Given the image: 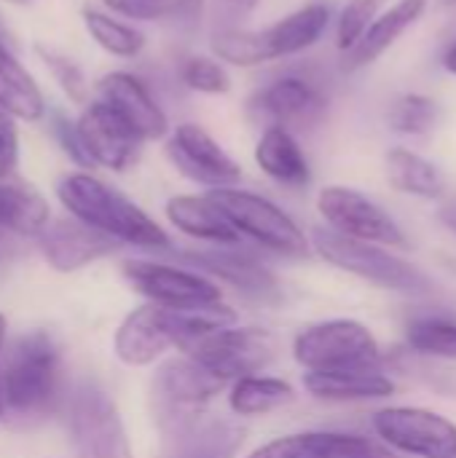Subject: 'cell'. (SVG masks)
Segmentation results:
<instances>
[{
    "instance_id": "obj_1",
    "label": "cell",
    "mask_w": 456,
    "mask_h": 458,
    "mask_svg": "<svg viewBox=\"0 0 456 458\" xmlns=\"http://www.w3.org/2000/svg\"><path fill=\"white\" fill-rule=\"evenodd\" d=\"M56 196L70 217L102 231L118 244L153 252L172 247L167 231L142 207L89 172H70L59 177Z\"/></svg>"
},
{
    "instance_id": "obj_2",
    "label": "cell",
    "mask_w": 456,
    "mask_h": 458,
    "mask_svg": "<svg viewBox=\"0 0 456 458\" xmlns=\"http://www.w3.org/2000/svg\"><path fill=\"white\" fill-rule=\"evenodd\" d=\"M333 13L328 3H306L263 30H215L210 48L220 62L237 67H258L312 48L328 30Z\"/></svg>"
},
{
    "instance_id": "obj_3",
    "label": "cell",
    "mask_w": 456,
    "mask_h": 458,
    "mask_svg": "<svg viewBox=\"0 0 456 458\" xmlns=\"http://www.w3.org/2000/svg\"><path fill=\"white\" fill-rule=\"evenodd\" d=\"M62 354L46 330L19 335L3 354V408L11 419L46 416L59 394Z\"/></svg>"
},
{
    "instance_id": "obj_4",
    "label": "cell",
    "mask_w": 456,
    "mask_h": 458,
    "mask_svg": "<svg viewBox=\"0 0 456 458\" xmlns=\"http://www.w3.org/2000/svg\"><path fill=\"white\" fill-rule=\"evenodd\" d=\"M312 250L339 271H347L363 282H371L382 290L406 293V295H427L433 290L430 276L409 263L406 258L395 255L390 247L357 242L320 225L312 231Z\"/></svg>"
},
{
    "instance_id": "obj_5",
    "label": "cell",
    "mask_w": 456,
    "mask_h": 458,
    "mask_svg": "<svg viewBox=\"0 0 456 458\" xmlns=\"http://www.w3.org/2000/svg\"><path fill=\"white\" fill-rule=\"evenodd\" d=\"M207 196L220 207V212L228 217V223L239 231L242 239H250L253 244H258L269 252L285 255V258L309 255L312 239L271 199H266L255 191H245L239 185L207 191Z\"/></svg>"
},
{
    "instance_id": "obj_6",
    "label": "cell",
    "mask_w": 456,
    "mask_h": 458,
    "mask_svg": "<svg viewBox=\"0 0 456 458\" xmlns=\"http://www.w3.org/2000/svg\"><path fill=\"white\" fill-rule=\"evenodd\" d=\"M293 360L306 373L382 368V346L371 327L357 319H325L293 338Z\"/></svg>"
},
{
    "instance_id": "obj_7",
    "label": "cell",
    "mask_w": 456,
    "mask_h": 458,
    "mask_svg": "<svg viewBox=\"0 0 456 458\" xmlns=\"http://www.w3.org/2000/svg\"><path fill=\"white\" fill-rule=\"evenodd\" d=\"M226 386L220 376L185 354L167 360L151 378V419L156 429L167 432L207 413L210 403Z\"/></svg>"
},
{
    "instance_id": "obj_8",
    "label": "cell",
    "mask_w": 456,
    "mask_h": 458,
    "mask_svg": "<svg viewBox=\"0 0 456 458\" xmlns=\"http://www.w3.org/2000/svg\"><path fill=\"white\" fill-rule=\"evenodd\" d=\"M73 458H134L113 397L97 384H81L67 405Z\"/></svg>"
},
{
    "instance_id": "obj_9",
    "label": "cell",
    "mask_w": 456,
    "mask_h": 458,
    "mask_svg": "<svg viewBox=\"0 0 456 458\" xmlns=\"http://www.w3.org/2000/svg\"><path fill=\"white\" fill-rule=\"evenodd\" d=\"M371 429L398 456L456 458V424L430 408L392 405L371 416Z\"/></svg>"
},
{
    "instance_id": "obj_10",
    "label": "cell",
    "mask_w": 456,
    "mask_h": 458,
    "mask_svg": "<svg viewBox=\"0 0 456 458\" xmlns=\"http://www.w3.org/2000/svg\"><path fill=\"white\" fill-rule=\"evenodd\" d=\"M317 212L325 220V225L341 236L382 244L390 250L409 247V236L398 225V220L357 188L325 185L317 193Z\"/></svg>"
},
{
    "instance_id": "obj_11",
    "label": "cell",
    "mask_w": 456,
    "mask_h": 458,
    "mask_svg": "<svg viewBox=\"0 0 456 458\" xmlns=\"http://www.w3.org/2000/svg\"><path fill=\"white\" fill-rule=\"evenodd\" d=\"M277 352H280L277 338L269 330L231 325L191 344L180 354L196 360L199 365H204L231 386L237 378L258 376L261 370H266L277 360Z\"/></svg>"
},
{
    "instance_id": "obj_12",
    "label": "cell",
    "mask_w": 456,
    "mask_h": 458,
    "mask_svg": "<svg viewBox=\"0 0 456 458\" xmlns=\"http://www.w3.org/2000/svg\"><path fill=\"white\" fill-rule=\"evenodd\" d=\"M325 94L298 75H280L266 86L255 89L245 105V115L261 131L269 126H282L288 131H306L325 118Z\"/></svg>"
},
{
    "instance_id": "obj_13",
    "label": "cell",
    "mask_w": 456,
    "mask_h": 458,
    "mask_svg": "<svg viewBox=\"0 0 456 458\" xmlns=\"http://www.w3.org/2000/svg\"><path fill=\"white\" fill-rule=\"evenodd\" d=\"M124 279L134 293L148 298V303L164 309H202L220 303V287L202 271L167 266L156 260H124Z\"/></svg>"
},
{
    "instance_id": "obj_14",
    "label": "cell",
    "mask_w": 456,
    "mask_h": 458,
    "mask_svg": "<svg viewBox=\"0 0 456 458\" xmlns=\"http://www.w3.org/2000/svg\"><path fill=\"white\" fill-rule=\"evenodd\" d=\"M169 164L191 182L218 191L234 188L242 180V166L223 150V145L199 123H180L164 142Z\"/></svg>"
},
{
    "instance_id": "obj_15",
    "label": "cell",
    "mask_w": 456,
    "mask_h": 458,
    "mask_svg": "<svg viewBox=\"0 0 456 458\" xmlns=\"http://www.w3.org/2000/svg\"><path fill=\"white\" fill-rule=\"evenodd\" d=\"M78 134L91 166L110 172L132 169L142 150V140L134 134V129L102 99L83 105L78 115Z\"/></svg>"
},
{
    "instance_id": "obj_16",
    "label": "cell",
    "mask_w": 456,
    "mask_h": 458,
    "mask_svg": "<svg viewBox=\"0 0 456 458\" xmlns=\"http://www.w3.org/2000/svg\"><path fill=\"white\" fill-rule=\"evenodd\" d=\"M161 448L156 458H237L245 448L247 429L237 419L212 416L210 411L159 432Z\"/></svg>"
},
{
    "instance_id": "obj_17",
    "label": "cell",
    "mask_w": 456,
    "mask_h": 458,
    "mask_svg": "<svg viewBox=\"0 0 456 458\" xmlns=\"http://www.w3.org/2000/svg\"><path fill=\"white\" fill-rule=\"evenodd\" d=\"M180 258L194 268L207 276H215L239 293L258 298V301H274L280 298V279L277 274L258 260L255 255L237 247H210V250H191L180 252Z\"/></svg>"
},
{
    "instance_id": "obj_18",
    "label": "cell",
    "mask_w": 456,
    "mask_h": 458,
    "mask_svg": "<svg viewBox=\"0 0 456 458\" xmlns=\"http://www.w3.org/2000/svg\"><path fill=\"white\" fill-rule=\"evenodd\" d=\"M118 242L105 236L102 231L75 220V217H65V220H51L43 233L38 236V250L43 255V260L48 263V268H54L56 274H73L81 271L102 258H108L110 252H116Z\"/></svg>"
},
{
    "instance_id": "obj_19",
    "label": "cell",
    "mask_w": 456,
    "mask_h": 458,
    "mask_svg": "<svg viewBox=\"0 0 456 458\" xmlns=\"http://www.w3.org/2000/svg\"><path fill=\"white\" fill-rule=\"evenodd\" d=\"M245 458H400L384 443L355 432H293L274 437Z\"/></svg>"
},
{
    "instance_id": "obj_20",
    "label": "cell",
    "mask_w": 456,
    "mask_h": 458,
    "mask_svg": "<svg viewBox=\"0 0 456 458\" xmlns=\"http://www.w3.org/2000/svg\"><path fill=\"white\" fill-rule=\"evenodd\" d=\"M97 99L110 105L142 142L164 140L169 137V118L151 94V89L132 72L113 70L99 78L97 83Z\"/></svg>"
},
{
    "instance_id": "obj_21",
    "label": "cell",
    "mask_w": 456,
    "mask_h": 458,
    "mask_svg": "<svg viewBox=\"0 0 456 458\" xmlns=\"http://www.w3.org/2000/svg\"><path fill=\"white\" fill-rule=\"evenodd\" d=\"M175 349L169 311L156 303H145L129 311L113 335V354L126 368H148Z\"/></svg>"
},
{
    "instance_id": "obj_22",
    "label": "cell",
    "mask_w": 456,
    "mask_h": 458,
    "mask_svg": "<svg viewBox=\"0 0 456 458\" xmlns=\"http://www.w3.org/2000/svg\"><path fill=\"white\" fill-rule=\"evenodd\" d=\"M304 389L325 403H376L395 394V381L382 368L304 373Z\"/></svg>"
},
{
    "instance_id": "obj_23",
    "label": "cell",
    "mask_w": 456,
    "mask_h": 458,
    "mask_svg": "<svg viewBox=\"0 0 456 458\" xmlns=\"http://www.w3.org/2000/svg\"><path fill=\"white\" fill-rule=\"evenodd\" d=\"M167 220L185 233L188 239L212 244V247H237L242 244L239 231L228 223V217L220 212V207L204 193V196H172L164 207Z\"/></svg>"
},
{
    "instance_id": "obj_24",
    "label": "cell",
    "mask_w": 456,
    "mask_h": 458,
    "mask_svg": "<svg viewBox=\"0 0 456 458\" xmlns=\"http://www.w3.org/2000/svg\"><path fill=\"white\" fill-rule=\"evenodd\" d=\"M427 3L430 0H398L384 13H379L374 24L368 27V32L360 38V43L344 54V64H341L344 72H357L374 64L379 56H384L398 43V38L422 19V13L427 11Z\"/></svg>"
},
{
    "instance_id": "obj_25",
    "label": "cell",
    "mask_w": 456,
    "mask_h": 458,
    "mask_svg": "<svg viewBox=\"0 0 456 458\" xmlns=\"http://www.w3.org/2000/svg\"><path fill=\"white\" fill-rule=\"evenodd\" d=\"M258 169L282 188H306L312 182V164L298 137L282 126H269L255 142Z\"/></svg>"
},
{
    "instance_id": "obj_26",
    "label": "cell",
    "mask_w": 456,
    "mask_h": 458,
    "mask_svg": "<svg viewBox=\"0 0 456 458\" xmlns=\"http://www.w3.org/2000/svg\"><path fill=\"white\" fill-rule=\"evenodd\" d=\"M384 169H387V182L398 193L425 201H438L446 196V174L441 172L438 164L419 156L417 150L392 148L384 156Z\"/></svg>"
},
{
    "instance_id": "obj_27",
    "label": "cell",
    "mask_w": 456,
    "mask_h": 458,
    "mask_svg": "<svg viewBox=\"0 0 456 458\" xmlns=\"http://www.w3.org/2000/svg\"><path fill=\"white\" fill-rule=\"evenodd\" d=\"M0 107H5L13 118L22 121H40L46 113L43 91L38 89L30 70L8 48L3 27H0Z\"/></svg>"
},
{
    "instance_id": "obj_28",
    "label": "cell",
    "mask_w": 456,
    "mask_h": 458,
    "mask_svg": "<svg viewBox=\"0 0 456 458\" xmlns=\"http://www.w3.org/2000/svg\"><path fill=\"white\" fill-rule=\"evenodd\" d=\"M51 223L48 201L19 182L0 180V231L16 236H40Z\"/></svg>"
},
{
    "instance_id": "obj_29",
    "label": "cell",
    "mask_w": 456,
    "mask_h": 458,
    "mask_svg": "<svg viewBox=\"0 0 456 458\" xmlns=\"http://www.w3.org/2000/svg\"><path fill=\"white\" fill-rule=\"evenodd\" d=\"M296 400L293 384L274 376H245L228 386V408L237 419L266 416Z\"/></svg>"
},
{
    "instance_id": "obj_30",
    "label": "cell",
    "mask_w": 456,
    "mask_h": 458,
    "mask_svg": "<svg viewBox=\"0 0 456 458\" xmlns=\"http://www.w3.org/2000/svg\"><path fill=\"white\" fill-rule=\"evenodd\" d=\"M83 27L91 35V40L110 56L134 59L145 48V35L137 27L116 19L113 13L99 11V8H91V5L83 8Z\"/></svg>"
},
{
    "instance_id": "obj_31",
    "label": "cell",
    "mask_w": 456,
    "mask_h": 458,
    "mask_svg": "<svg viewBox=\"0 0 456 458\" xmlns=\"http://www.w3.org/2000/svg\"><path fill=\"white\" fill-rule=\"evenodd\" d=\"M406 344L422 357L456 360V319L446 314L414 317L406 325Z\"/></svg>"
},
{
    "instance_id": "obj_32",
    "label": "cell",
    "mask_w": 456,
    "mask_h": 458,
    "mask_svg": "<svg viewBox=\"0 0 456 458\" xmlns=\"http://www.w3.org/2000/svg\"><path fill=\"white\" fill-rule=\"evenodd\" d=\"M441 105L419 91H406L398 94L387 110V123L392 131L406 134V137H425L441 123Z\"/></svg>"
},
{
    "instance_id": "obj_33",
    "label": "cell",
    "mask_w": 456,
    "mask_h": 458,
    "mask_svg": "<svg viewBox=\"0 0 456 458\" xmlns=\"http://www.w3.org/2000/svg\"><path fill=\"white\" fill-rule=\"evenodd\" d=\"M102 5L134 21H199L204 0H102Z\"/></svg>"
},
{
    "instance_id": "obj_34",
    "label": "cell",
    "mask_w": 456,
    "mask_h": 458,
    "mask_svg": "<svg viewBox=\"0 0 456 458\" xmlns=\"http://www.w3.org/2000/svg\"><path fill=\"white\" fill-rule=\"evenodd\" d=\"M32 51L73 105H89V83L75 59H70L65 51H59L48 43H35Z\"/></svg>"
},
{
    "instance_id": "obj_35",
    "label": "cell",
    "mask_w": 456,
    "mask_h": 458,
    "mask_svg": "<svg viewBox=\"0 0 456 458\" xmlns=\"http://www.w3.org/2000/svg\"><path fill=\"white\" fill-rule=\"evenodd\" d=\"M180 81L191 91L207 97H223L231 91V75L218 56H204V54L185 56L180 64Z\"/></svg>"
},
{
    "instance_id": "obj_36",
    "label": "cell",
    "mask_w": 456,
    "mask_h": 458,
    "mask_svg": "<svg viewBox=\"0 0 456 458\" xmlns=\"http://www.w3.org/2000/svg\"><path fill=\"white\" fill-rule=\"evenodd\" d=\"M382 0H347L336 19V46L347 54L360 43V38L368 32L374 19L379 16Z\"/></svg>"
},
{
    "instance_id": "obj_37",
    "label": "cell",
    "mask_w": 456,
    "mask_h": 458,
    "mask_svg": "<svg viewBox=\"0 0 456 458\" xmlns=\"http://www.w3.org/2000/svg\"><path fill=\"white\" fill-rule=\"evenodd\" d=\"M51 134L59 142V148L67 153L70 161H75L81 169H91V161H89L83 142H81V134H78V121L67 118L65 113H54L51 115Z\"/></svg>"
},
{
    "instance_id": "obj_38",
    "label": "cell",
    "mask_w": 456,
    "mask_h": 458,
    "mask_svg": "<svg viewBox=\"0 0 456 458\" xmlns=\"http://www.w3.org/2000/svg\"><path fill=\"white\" fill-rule=\"evenodd\" d=\"M19 164V129L16 118L0 107V180H8Z\"/></svg>"
},
{
    "instance_id": "obj_39",
    "label": "cell",
    "mask_w": 456,
    "mask_h": 458,
    "mask_svg": "<svg viewBox=\"0 0 456 458\" xmlns=\"http://www.w3.org/2000/svg\"><path fill=\"white\" fill-rule=\"evenodd\" d=\"M258 5H261V0H215L212 11H215L218 30L239 27V21L247 19Z\"/></svg>"
},
{
    "instance_id": "obj_40",
    "label": "cell",
    "mask_w": 456,
    "mask_h": 458,
    "mask_svg": "<svg viewBox=\"0 0 456 458\" xmlns=\"http://www.w3.org/2000/svg\"><path fill=\"white\" fill-rule=\"evenodd\" d=\"M5 335H8V322L0 314V421L5 419V408H3V354H5Z\"/></svg>"
},
{
    "instance_id": "obj_41",
    "label": "cell",
    "mask_w": 456,
    "mask_h": 458,
    "mask_svg": "<svg viewBox=\"0 0 456 458\" xmlns=\"http://www.w3.org/2000/svg\"><path fill=\"white\" fill-rule=\"evenodd\" d=\"M438 217H441V223H443L452 233H456V196L454 199H449V201L441 207Z\"/></svg>"
},
{
    "instance_id": "obj_42",
    "label": "cell",
    "mask_w": 456,
    "mask_h": 458,
    "mask_svg": "<svg viewBox=\"0 0 456 458\" xmlns=\"http://www.w3.org/2000/svg\"><path fill=\"white\" fill-rule=\"evenodd\" d=\"M441 64H443L446 72L456 75V38L446 46V51H443V56H441Z\"/></svg>"
},
{
    "instance_id": "obj_43",
    "label": "cell",
    "mask_w": 456,
    "mask_h": 458,
    "mask_svg": "<svg viewBox=\"0 0 456 458\" xmlns=\"http://www.w3.org/2000/svg\"><path fill=\"white\" fill-rule=\"evenodd\" d=\"M449 32L456 38V13H454V19H452V24H449Z\"/></svg>"
},
{
    "instance_id": "obj_44",
    "label": "cell",
    "mask_w": 456,
    "mask_h": 458,
    "mask_svg": "<svg viewBox=\"0 0 456 458\" xmlns=\"http://www.w3.org/2000/svg\"><path fill=\"white\" fill-rule=\"evenodd\" d=\"M5 3H13V5H24V3H30V0H5Z\"/></svg>"
},
{
    "instance_id": "obj_45",
    "label": "cell",
    "mask_w": 456,
    "mask_h": 458,
    "mask_svg": "<svg viewBox=\"0 0 456 458\" xmlns=\"http://www.w3.org/2000/svg\"><path fill=\"white\" fill-rule=\"evenodd\" d=\"M441 5H456V0H438Z\"/></svg>"
},
{
    "instance_id": "obj_46",
    "label": "cell",
    "mask_w": 456,
    "mask_h": 458,
    "mask_svg": "<svg viewBox=\"0 0 456 458\" xmlns=\"http://www.w3.org/2000/svg\"><path fill=\"white\" fill-rule=\"evenodd\" d=\"M5 236H8V233H5V231H0V242H3V239H5Z\"/></svg>"
}]
</instances>
